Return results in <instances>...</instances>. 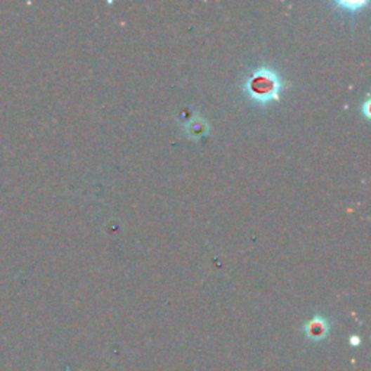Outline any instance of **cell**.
Returning <instances> with one entry per match:
<instances>
[{
	"label": "cell",
	"mask_w": 371,
	"mask_h": 371,
	"mask_svg": "<svg viewBox=\"0 0 371 371\" xmlns=\"http://www.w3.org/2000/svg\"><path fill=\"white\" fill-rule=\"evenodd\" d=\"M286 87L282 76L270 67H260L245 80L244 91L247 96L263 106L280 99V93Z\"/></svg>",
	"instance_id": "6da1fadb"
},
{
	"label": "cell",
	"mask_w": 371,
	"mask_h": 371,
	"mask_svg": "<svg viewBox=\"0 0 371 371\" xmlns=\"http://www.w3.org/2000/svg\"><path fill=\"white\" fill-rule=\"evenodd\" d=\"M304 332L312 341H322L330 334V322L322 316H315L305 325Z\"/></svg>",
	"instance_id": "7a4b0ae2"
},
{
	"label": "cell",
	"mask_w": 371,
	"mask_h": 371,
	"mask_svg": "<svg viewBox=\"0 0 371 371\" xmlns=\"http://www.w3.org/2000/svg\"><path fill=\"white\" fill-rule=\"evenodd\" d=\"M207 125L202 119H193L190 124H188V132L193 138H199L202 134L206 132Z\"/></svg>",
	"instance_id": "3957f363"
},
{
	"label": "cell",
	"mask_w": 371,
	"mask_h": 371,
	"mask_svg": "<svg viewBox=\"0 0 371 371\" xmlns=\"http://www.w3.org/2000/svg\"><path fill=\"white\" fill-rule=\"evenodd\" d=\"M338 5L342 6V8L350 9V11H353V12H356V11L361 9L363 6H365L367 2H364V0H361V2H358V0H354V2H339Z\"/></svg>",
	"instance_id": "277c9868"
},
{
	"label": "cell",
	"mask_w": 371,
	"mask_h": 371,
	"mask_svg": "<svg viewBox=\"0 0 371 371\" xmlns=\"http://www.w3.org/2000/svg\"><path fill=\"white\" fill-rule=\"evenodd\" d=\"M364 112H365V116L368 118V115H370V113H368V102L364 103Z\"/></svg>",
	"instance_id": "5b68a950"
}]
</instances>
